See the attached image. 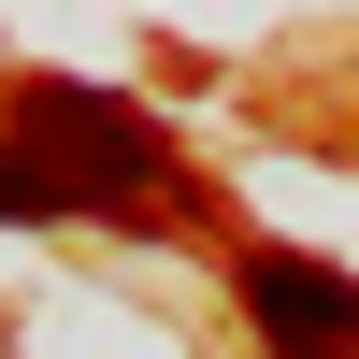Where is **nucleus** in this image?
<instances>
[{
	"mask_svg": "<svg viewBox=\"0 0 359 359\" xmlns=\"http://www.w3.org/2000/svg\"><path fill=\"white\" fill-rule=\"evenodd\" d=\"M172 172V144L144 130L130 101H101V86H15V130H0V216L43 230V216H144Z\"/></svg>",
	"mask_w": 359,
	"mask_h": 359,
	"instance_id": "nucleus-1",
	"label": "nucleus"
},
{
	"mask_svg": "<svg viewBox=\"0 0 359 359\" xmlns=\"http://www.w3.org/2000/svg\"><path fill=\"white\" fill-rule=\"evenodd\" d=\"M245 331L273 359H359V287L302 245H245Z\"/></svg>",
	"mask_w": 359,
	"mask_h": 359,
	"instance_id": "nucleus-2",
	"label": "nucleus"
}]
</instances>
